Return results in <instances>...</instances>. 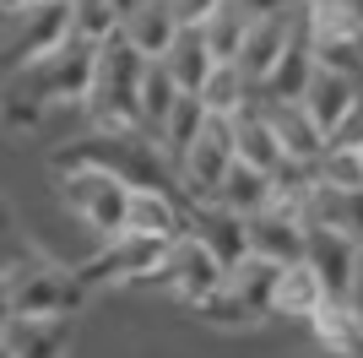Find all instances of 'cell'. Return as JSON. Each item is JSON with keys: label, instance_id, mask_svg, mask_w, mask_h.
<instances>
[{"label": "cell", "instance_id": "9a60e30c", "mask_svg": "<svg viewBox=\"0 0 363 358\" xmlns=\"http://www.w3.org/2000/svg\"><path fill=\"white\" fill-rule=\"evenodd\" d=\"M157 65L168 71V82H174L184 98H196L217 60H212V49H206V38H201V28H179V33H174V44H168V55L157 60Z\"/></svg>", "mask_w": 363, "mask_h": 358}, {"label": "cell", "instance_id": "d590c367", "mask_svg": "<svg viewBox=\"0 0 363 358\" xmlns=\"http://www.w3.org/2000/svg\"><path fill=\"white\" fill-rule=\"evenodd\" d=\"M0 358H11V353H6V347H0Z\"/></svg>", "mask_w": 363, "mask_h": 358}, {"label": "cell", "instance_id": "484cf974", "mask_svg": "<svg viewBox=\"0 0 363 358\" xmlns=\"http://www.w3.org/2000/svg\"><path fill=\"white\" fill-rule=\"evenodd\" d=\"M315 185H331V190H363V158H358V152H320V158H315Z\"/></svg>", "mask_w": 363, "mask_h": 358}, {"label": "cell", "instance_id": "4316f807", "mask_svg": "<svg viewBox=\"0 0 363 358\" xmlns=\"http://www.w3.org/2000/svg\"><path fill=\"white\" fill-rule=\"evenodd\" d=\"M325 152H358L363 158V92L347 104V114L325 131Z\"/></svg>", "mask_w": 363, "mask_h": 358}, {"label": "cell", "instance_id": "4fadbf2b", "mask_svg": "<svg viewBox=\"0 0 363 358\" xmlns=\"http://www.w3.org/2000/svg\"><path fill=\"white\" fill-rule=\"evenodd\" d=\"M125 234H141V239H163V244H174V239L190 234V217H184V212L174 207L163 190H130V201H125Z\"/></svg>", "mask_w": 363, "mask_h": 358}, {"label": "cell", "instance_id": "44dd1931", "mask_svg": "<svg viewBox=\"0 0 363 358\" xmlns=\"http://www.w3.org/2000/svg\"><path fill=\"white\" fill-rule=\"evenodd\" d=\"M0 347L11 358H60L65 347V320H6Z\"/></svg>", "mask_w": 363, "mask_h": 358}, {"label": "cell", "instance_id": "7c38bea8", "mask_svg": "<svg viewBox=\"0 0 363 358\" xmlns=\"http://www.w3.org/2000/svg\"><path fill=\"white\" fill-rule=\"evenodd\" d=\"M358 92H363V82H352V76H336V71H325V65H315V71H309V82H303L298 109L309 114V125L325 136L336 119L347 114V104L358 98Z\"/></svg>", "mask_w": 363, "mask_h": 358}, {"label": "cell", "instance_id": "ac0fdd59", "mask_svg": "<svg viewBox=\"0 0 363 358\" xmlns=\"http://www.w3.org/2000/svg\"><path fill=\"white\" fill-rule=\"evenodd\" d=\"M163 255H168L163 239L120 234V239H108V250L98 255V277H157Z\"/></svg>", "mask_w": 363, "mask_h": 358}, {"label": "cell", "instance_id": "ba28073f", "mask_svg": "<svg viewBox=\"0 0 363 358\" xmlns=\"http://www.w3.org/2000/svg\"><path fill=\"white\" fill-rule=\"evenodd\" d=\"M174 33H179V22H174L168 0H130V6L114 11V38L125 49H136L141 60H163L168 44H174Z\"/></svg>", "mask_w": 363, "mask_h": 358}, {"label": "cell", "instance_id": "ffe728a7", "mask_svg": "<svg viewBox=\"0 0 363 358\" xmlns=\"http://www.w3.org/2000/svg\"><path fill=\"white\" fill-rule=\"evenodd\" d=\"M320 304H325V288L315 283V271L303 266V261H293V266L277 271V288H272V310L288 315V320H315Z\"/></svg>", "mask_w": 363, "mask_h": 358}, {"label": "cell", "instance_id": "5b68a950", "mask_svg": "<svg viewBox=\"0 0 363 358\" xmlns=\"http://www.w3.org/2000/svg\"><path fill=\"white\" fill-rule=\"evenodd\" d=\"M179 163V179L184 190L196 195V201H212L217 185L228 179V168H233V119H217L206 114V125H201V136L190 141V147L174 158Z\"/></svg>", "mask_w": 363, "mask_h": 358}, {"label": "cell", "instance_id": "d4e9b609", "mask_svg": "<svg viewBox=\"0 0 363 358\" xmlns=\"http://www.w3.org/2000/svg\"><path fill=\"white\" fill-rule=\"evenodd\" d=\"M201 125H206V109H201L196 98H179V104H174V114L163 119V131H157V147L179 158V152L201 136Z\"/></svg>", "mask_w": 363, "mask_h": 358}, {"label": "cell", "instance_id": "7a4b0ae2", "mask_svg": "<svg viewBox=\"0 0 363 358\" xmlns=\"http://www.w3.org/2000/svg\"><path fill=\"white\" fill-rule=\"evenodd\" d=\"M76 33V16L65 0H28V6H0V65L6 76L22 71L28 60L49 55Z\"/></svg>", "mask_w": 363, "mask_h": 358}, {"label": "cell", "instance_id": "83f0119b", "mask_svg": "<svg viewBox=\"0 0 363 358\" xmlns=\"http://www.w3.org/2000/svg\"><path fill=\"white\" fill-rule=\"evenodd\" d=\"M168 6H174V22H179V28H201L223 0H168Z\"/></svg>", "mask_w": 363, "mask_h": 358}, {"label": "cell", "instance_id": "e575fe53", "mask_svg": "<svg viewBox=\"0 0 363 358\" xmlns=\"http://www.w3.org/2000/svg\"><path fill=\"white\" fill-rule=\"evenodd\" d=\"M0 234H6V207H0Z\"/></svg>", "mask_w": 363, "mask_h": 358}, {"label": "cell", "instance_id": "836d02e7", "mask_svg": "<svg viewBox=\"0 0 363 358\" xmlns=\"http://www.w3.org/2000/svg\"><path fill=\"white\" fill-rule=\"evenodd\" d=\"M0 6H28V0H0Z\"/></svg>", "mask_w": 363, "mask_h": 358}, {"label": "cell", "instance_id": "9c48e42d", "mask_svg": "<svg viewBox=\"0 0 363 358\" xmlns=\"http://www.w3.org/2000/svg\"><path fill=\"white\" fill-rule=\"evenodd\" d=\"M303 266L315 271V283L325 288V304H342L352 288V266H358V244L331 228H303Z\"/></svg>", "mask_w": 363, "mask_h": 358}, {"label": "cell", "instance_id": "f546056e", "mask_svg": "<svg viewBox=\"0 0 363 358\" xmlns=\"http://www.w3.org/2000/svg\"><path fill=\"white\" fill-rule=\"evenodd\" d=\"M320 11H331L342 33H363V0H336V6H320Z\"/></svg>", "mask_w": 363, "mask_h": 358}, {"label": "cell", "instance_id": "52a82bcc", "mask_svg": "<svg viewBox=\"0 0 363 358\" xmlns=\"http://www.w3.org/2000/svg\"><path fill=\"white\" fill-rule=\"evenodd\" d=\"M157 277H163L168 288L179 298H190V304H206V298L223 288V261H217L206 244H196V239L184 234V239H174L168 244V255H163V266H157Z\"/></svg>", "mask_w": 363, "mask_h": 358}, {"label": "cell", "instance_id": "603a6c76", "mask_svg": "<svg viewBox=\"0 0 363 358\" xmlns=\"http://www.w3.org/2000/svg\"><path fill=\"white\" fill-rule=\"evenodd\" d=\"M244 33H250V16H244L233 0H223V6H217V11L201 22V38H206V49H212L217 65H233V60H239Z\"/></svg>", "mask_w": 363, "mask_h": 358}, {"label": "cell", "instance_id": "4dcf8cb0", "mask_svg": "<svg viewBox=\"0 0 363 358\" xmlns=\"http://www.w3.org/2000/svg\"><path fill=\"white\" fill-rule=\"evenodd\" d=\"M342 304H352L358 310V320H363V244H358V266H352V288H347V298Z\"/></svg>", "mask_w": 363, "mask_h": 358}, {"label": "cell", "instance_id": "1f68e13d", "mask_svg": "<svg viewBox=\"0 0 363 358\" xmlns=\"http://www.w3.org/2000/svg\"><path fill=\"white\" fill-rule=\"evenodd\" d=\"M6 266H11V244H6V234H0V277H6Z\"/></svg>", "mask_w": 363, "mask_h": 358}, {"label": "cell", "instance_id": "d6a6232c", "mask_svg": "<svg viewBox=\"0 0 363 358\" xmlns=\"http://www.w3.org/2000/svg\"><path fill=\"white\" fill-rule=\"evenodd\" d=\"M352 44H358V60H363V33H352Z\"/></svg>", "mask_w": 363, "mask_h": 358}, {"label": "cell", "instance_id": "5bb4252c", "mask_svg": "<svg viewBox=\"0 0 363 358\" xmlns=\"http://www.w3.org/2000/svg\"><path fill=\"white\" fill-rule=\"evenodd\" d=\"M233 163L255 168V174H266V179H277V168L288 163L282 147H277V136H272V125H266V114H260L255 104L233 114Z\"/></svg>", "mask_w": 363, "mask_h": 358}, {"label": "cell", "instance_id": "277c9868", "mask_svg": "<svg viewBox=\"0 0 363 358\" xmlns=\"http://www.w3.org/2000/svg\"><path fill=\"white\" fill-rule=\"evenodd\" d=\"M0 288H6V320H65V310L76 298L71 277L55 266H38V261L6 271Z\"/></svg>", "mask_w": 363, "mask_h": 358}, {"label": "cell", "instance_id": "e0dca14e", "mask_svg": "<svg viewBox=\"0 0 363 358\" xmlns=\"http://www.w3.org/2000/svg\"><path fill=\"white\" fill-rule=\"evenodd\" d=\"M277 201V185L266 174H255V168H244V163H233L228 168V179L217 185V195L206 201V207H217V212H228V217H255V212H266Z\"/></svg>", "mask_w": 363, "mask_h": 358}, {"label": "cell", "instance_id": "f1b7e54d", "mask_svg": "<svg viewBox=\"0 0 363 358\" xmlns=\"http://www.w3.org/2000/svg\"><path fill=\"white\" fill-rule=\"evenodd\" d=\"M233 6H239L250 22H266V16H288L298 0H233Z\"/></svg>", "mask_w": 363, "mask_h": 358}, {"label": "cell", "instance_id": "8992f818", "mask_svg": "<svg viewBox=\"0 0 363 358\" xmlns=\"http://www.w3.org/2000/svg\"><path fill=\"white\" fill-rule=\"evenodd\" d=\"M244 255L272 261V266H293L303 261V217L288 201H272L266 212L244 217Z\"/></svg>", "mask_w": 363, "mask_h": 358}, {"label": "cell", "instance_id": "cb8c5ba5", "mask_svg": "<svg viewBox=\"0 0 363 358\" xmlns=\"http://www.w3.org/2000/svg\"><path fill=\"white\" fill-rule=\"evenodd\" d=\"M309 326H315V337L331 353H363V320H358L352 304H320V315Z\"/></svg>", "mask_w": 363, "mask_h": 358}, {"label": "cell", "instance_id": "6da1fadb", "mask_svg": "<svg viewBox=\"0 0 363 358\" xmlns=\"http://www.w3.org/2000/svg\"><path fill=\"white\" fill-rule=\"evenodd\" d=\"M92 60H98V44L71 33L65 44H55L49 55L28 60L22 71L6 76V104H11V119H38L44 109L60 104H82L92 82Z\"/></svg>", "mask_w": 363, "mask_h": 358}, {"label": "cell", "instance_id": "8fae6325", "mask_svg": "<svg viewBox=\"0 0 363 358\" xmlns=\"http://www.w3.org/2000/svg\"><path fill=\"white\" fill-rule=\"evenodd\" d=\"M293 44V33H288V16H266V22H250V33H244V44H239V76L250 82V87H260L266 76L277 71V60L288 55Z\"/></svg>", "mask_w": 363, "mask_h": 358}, {"label": "cell", "instance_id": "d6986e66", "mask_svg": "<svg viewBox=\"0 0 363 358\" xmlns=\"http://www.w3.org/2000/svg\"><path fill=\"white\" fill-rule=\"evenodd\" d=\"M277 271L272 261H255V255H239L233 266L223 271V293L239 304L244 315H255V310H272V288H277Z\"/></svg>", "mask_w": 363, "mask_h": 358}, {"label": "cell", "instance_id": "3957f363", "mask_svg": "<svg viewBox=\"0 0 363 358\" xmlns=\"http://www.w3.org/2000/svg\"><path fill=\"white\" fill-rule=\"evenodd\" d=\"M60 195H65V207L82 217V228H92L104 244L125 234V201H130V185H125L120 174L92 168V163H71L60 174Z\"/></svg>", "mask_w": 363, "mask_h": 358}, {"label": "cell", "instance_id": "7402d4cb", "mask_svg": "<svg viewBox=\"0 0 363 358\" xmlns=\"http://www.w3.org/2000/svg\"><path fill=\"white\" fill-rule=\"evenodd\" d=\"M196 104L217 119H233L239 109H250V82L239 76V65H212V76L196 92Z\"/></svg>", "mask_w": 363, "mask_h": 358}, {"label": "cell", "instance_id": "30bf717a", "mask_svg": "<svg viewBox=\"0 0 363 358\" xmlns=\"http://www.w3.org/2000/svg\"><path fill=\"white\" fill-rule=\"evenodd\" d=\"M303 228H331V234L363 244V190H331V185H309L298 201Z\"/></svg>", "mask_w": 363, "mask_h": 358}, {"label": "cell", "instance_id": "2e32d148", "mask_svg": "<svg viewBox=\"0 0 363 358\" xmlns=\"http://www.w3.org/2000/svg\"><path fill=\"white\" fill-rule=\"evenodd\" d=\"M260 114H266V125H272V136H277V147H282L288 163H315L325 152V136L309 125V114L298 104H266Z\"/></svg>", "mask_w": 363, "mask_h": 358}]
</instances>
